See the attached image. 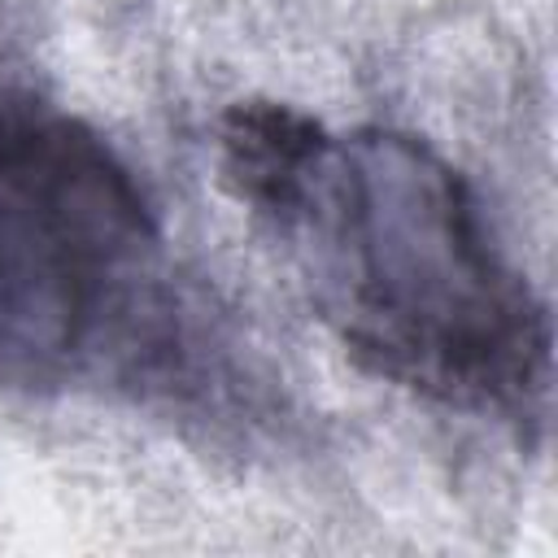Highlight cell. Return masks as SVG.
Returning a JSON list of instances; mask_svg holds the SVG:
<instances>
[{
  "instance_id": "2",
  "label": "cell",
  "mask_w": 558,
  "mask_h": 558,
  "mask_svg": "<svg viewBox=\"0 0 558 558\" xmlns=\"http://www.w3.org/2000/svg\"><path fill=\"white\" fill-rule=\"evenodd\" d=\"M166 240L135 170L78 113L0 83V388L83 392L174 353Z\"/></svg>"
},
{
  "instance_id": "1",
  "label": "cell",
  "mask_w": 558,
  "mask_h": 558,
  "mask_svg": "<svg viewBox=\"0 0 558 558\" xmlns=\"http://www.w3.org/2000/svg\"><path fill=\"white\" fill-rule=\"evenodd\" d=\"M218 170L366 375L523 432L545 418V301L436 148L240 100L218 122Z\"/></svg>"
}]
</instances>
